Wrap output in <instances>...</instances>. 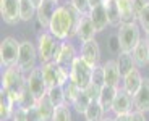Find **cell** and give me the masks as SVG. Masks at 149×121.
Wrapping results in <instances>:
<instances>
[{"instance_id": "1", "label": "cell", "mask_w": 149, "mask_h": 121, "mask_svg": "<svg viewBox=\"0 0 149 121\" xmlns=\"http://www.w3.org/2000/svg\"><path fill=\"white\" fill-rule=\"evenodd\" d=\"M81 18H83L81 13L71 3L67 2V3L60 5L57 8L47 31L60 42L70 40L71 37H76V31H78V24L81 21Z\"/></svg>"}, {"instance_id": "2", "label": "cell", "mask_w": 149, "mask_h": 121, "mask_svg": "<svg viewBox=\"0 0 149 121\" xmlns=\"http://www.w3.org/2000/svg\"><path fill=\"white\" fill-rule=\"evenodd\" d=\"M117 29H118L117 37H118L120 52L131 53L141 40V26L138 24V21H130V23H122Z\"/></svg>"}, {"instance_id": "3", "label": "cell", "mask_w": 149, "mask_h": 121, "mask_svg": "<svg viewBox=\"0 0 149 121\" xmlns=\"http://www.w3.org/2000/svg\"><path fill=\"white\" fill-rule=\"evenodd\" d=\"M24 86H26V77H24V73L18 68V65L5 68L3 74H2V89H5L10 94L15 103H18V97L24 89Z\"/></svg>"}, {"instance_id": "4", "label": "cell", "mask_w": 149, "mask_h": 121, "mask_svg": "<svg viewBox=\"0 0 149 121\" xmlns=\"http://www.w3.org/2000/svg\"><path fill=\"white\" fill-rule=\"evenodd\" d=\"M19 44L15 37H5L0 44V65L2 68H10L15 66L18 63V57H19Z\"/></svg>"}, {"instance_id": "5", "label": "cell", "mask_w": 149, "mask_h": 121, "mask_svg": "<svg viewBox=\"0 0 149 121\" xmlns=\"http://www.w3.org/2000/svg\"><path fill=\"white\" fill-rule=\"evenodd\" d=\"M93 66L89 63H86L81 57H76V60L73 62L70 68V77L78 84L79 89L84 91L88 86L91 84V77H93Z\"/></svg>"}, {"instance_id": "6", "label": "cell", "mask_w": 149, "mask_h": 121, "mask_svg": "<svg viewBox=\"0 0 149 121\" xmlns=\"http://www.w3.org/2000/svg\"><path fill=\"white\" fill-rule=\"evenodd\" d=\"M39 58L37 55V47L31 40H23L19 44V57H18V68L23 73L29 74L36 68V60Z\"/></svg>"}, {"instance_id": "7", "label": "cell", "mask_w": 149, "mask_h": 121, "mask_svg": "<svg viewBox=\"0 0 149 121\" xmlns=\"http://www.w3.org/2000/svg\"><path fill=\"white\" fill-rule=\"evenodd\" d=\"M41 68H42V74H44V79H45L49 87L63 86L67 82V79L70 77V71L62 68L60 65H57L55 62L42 63Z\"/></svg>"}, {"instance_id": "8", "label": "cell", "mask_w": 149, "mask_h": 121, "mask_svg": "<svg viewBox=\"0 0 149 121\" xmlns=\"http://www.w3.org/2000/svg\"><path fill=\"white\" fill-rule=\"evenodd\" d=\"M58 42L60 40H57L49 31H44L37 36V55L41 60V65L54 62V52H55V47Z\"/></svg>"}, {"instance_id": "9", "label": "cell", "mask_w": 149, "mask_h": 121, "mask_svg": "<svg viewBox=\"0 0 149 121\" xmlns=\"http://www.w3.org/2000/svg\"><path fill=\"white\" fill-rule=\"evenodd\" d=\"M76 48L71 44L70 40H63V42H58L55 47V52H54V62L57 65H60L62 68L70 71L73 62L76 60Z\"/></svg>"}, {"instance_id": "10", "label": "cell", "mask_w": 149, "mask_h": 121, "mask_svg": "<svg viewBox=\"0 0 149 121\" xmlns=\"http://www.w3.org/2000/svg\"><path fill=\"white\" fill-rule=\"evenodd\" d=\"M26 84L29 87V91L33 92V95L36 99H41L42 95H45L49 91V86L44 79V74H42V68L41 66H36L26 77Z\"/></svg>"}, {"instance_id": "11", "label": "cell", "mask_w": 149, "mask_h": 121, "mask_svg": "<svg viewBox=\"0 0 149 121\" xmlns=\"http://www.w3.org/2000/svg\"><path fill=\"white\" fill-rule=\"evenodd\" d=\"M2 19L8 26H15L21 21L19 18V0H0Z\"/></svg>"}, {"instance_id": "12", "label": "cell", "mask_w": 149, "mask_h": 121, "mask_svg": "<svg viewBox=\"0 0 149 121\" xmlns=\"http://www.w3.org/2000/svg\"><path fill=\"white\" fill-rule=\"evenodd\" d=\"M133 110H134L133 95H130L123 87H118L115 100H113V105H112V113H115V116H117V115H128Z\"/></svg>"}, {"instance_id": "13", "label": "cell", "mask_w": 149, "mask_h": 121, "mask_svg": "<svg viewBox=\"0 0 149 121\" xmlns=\"http://www.w3.org/2000/svg\"><path fill=\"white\" fill-rule=\"evenodd\" d=\"M58 7H60L58 2H55V0H44V2L37 7L36 21L41 23L42 28H44L45 31L49 29V24H50V21H52V16H54V13L57 11Z\"/></svg>"}, {"instance_id": "14", "label": "cell", "mask_w": 149, "mask_h": 121, "mask_svg": "<svg viewBox=\"0 0 149 121\" xmlns=\"http://www.w3.org/2000/svg\"><path fill=\"white\" fill-rule=\"evenodd\" d=\"M79 57H81L86 63H89L93 68L99 65V62H101V47L97 44V40L94 39V40H89V42L81 44Z\"/></svg>"}, {"instance_id": "15", "label": "cell", "mask_w": 149, "mask_h": 121, "mask_svg": "<svg viewBox=\"0 0 149 121\" xmlns=\"http://www.w3.org/2000/svg\"><path fill=\"white\" fill-rule=\"evenodd\" d=\"M133 106L134 110L148 113L149 111V77H143L141 87L133 95Z\"/></svg>"}, {"instance_id": "16", "label": "cell", "mask_w": 149, "mask_h": 121, "mask_svg": "<svg viewBox=\"0 0 149 121\" xmlns=\"http://www.w3.org/2000/svg\"><path fill=\"white\" fill-rule=\"evenodd\" d=\"M96 29H94V24L91 21L89 15H83L81 21L78 24V31H76V39L84 44V42H89V40L96 39Z\"/></svg>"}, {"instance_id": "17", "label": "cell", "mask_w": 149, "mask_h": 121, "mask_svg": "<svg viewBox=\"0 0 149 121\" xmlns=\"http://www.w3.org/2000/svg\"><path fill=\"white\" fill-rule=\"evenodd\" d=\"M89 18L94 24V29L96 32H102L109 26V16H107V10H105V5H97L93 7L89 11Z\"/></svg>"}, {"instance_id": "18", "label": "cell", "mask_w": 149, "mask_h": 121, "mask_svg": "<svg viewBox=\"0 0 149 121\" xmlns=\"http://www.w3.org/2000/svg\"><path fill=\"white\" fill-rule=\"evenodd\" d=\"M104 68V77H105V86H112V87H120V71L117 68L115 60H107L102 65Z\"/></svg>"}, {"instance_id": "19", "label": "cell", "mask_w": 149, "mask_h": 121, "mask_svg": "<svg viewBox=\"0 0 149 121\" xmlns=\"http://www.w3.org/2000/svg\"><path fill=\"white\" fill-rule=\"evenodd\" d=\"M131 55H133L136 68H144V66H148V58H149V44H148V40L146 39L139 40V44L134 47V50L131 52Z\"/></svg>"}, {"instance_id": "20", "label": "cell", "mask_w": 149, "mask_h": 121, "mask_svg": "<svg viewBox=\"0 0 149 121\" xmlns=\"http://www.w3.org/2000/svg\"><path fill=\"white\" fill-rule=\"evenodd\" d=\"M115 63H117V68H118L122 77H125L127 74H130L131 71L136 70V65H134V60H133V55H131V53L120 52L115 58Z\"/></svg>"}, {"instance_id": "21", "label": "cell", "mask_w": 149, "mask_h": 121, "mask_svg": "<svg viewBox=\"0 0 149 121\" xmlns=\"http://www.w3.org/2000/svg\"><path fill=\"white\" fill-rule=\"evenodd\" d=\"M122 79H123L122 87L125 89L130 95H134V94L138 92V89L141 87V82H143V76H141V73H139L138 68H136L134 71H131L130 74H127L125 77H122Z\"/></svg>"}, {"instance_id": "22", "label": "cell", "mask_w": 149, "mask_h": 121, "mask_svg": "<svg viewBox=\"0 0 149 121\" xmlns=\"http://www.w3.org/2000/svg\"><path fill=\"white\" fill-rule=\"evenodd\" d=\"M105 10H107V16H109V26L112 28H118L122 24V15H120V8L117 0H104Z\"/></svg>"}, {"instance_id": "23", "label": "cell", "mask_w": 149, "mask_h": 121, "mask_svg": "<svg viewBox=\"0 0 149 121\" xmlns=\"http://www.w3.org/2000/svg\"><path fill=\"white\" fill-rule=\"evenodd\" d=\"M117 91L118 87H112V86H104L101 91V97L97 102L102 105L105 113L112 111V105H113V100H115V95H117Z\"/></svg>"}, {"instance_id": "24", "label": "cell", "mask_w": 149, "mask_h": 121, "mask_svg": "<svg viewBox=\"0 0 149 121\" xmlns=\"http://www.w3.org/2000/svg\"><path fill=\"white\" fill-rule=\"evenodd\" d=\"M37 110H39V113L42 116V121H52L54 113H55V106L50 102L47 94L42 95L41 99H37Z\"/></svg>"}, {"instance_id": "25", "label": "cell", "mask_w": 149, "mask_h": 121, "mask_svg": "<svg viewBox=\"0 0 149 121\" xmlns=\"http://www.w3.org/2000/svg\"><path fill=\"white\" fill-rule=\"evenodd\" d=\"M120 8V15H122V23H130L136 21V13L133 8V0H117Z\"/></svg>"}, {"instance_id": "26", "label": "cell", "mask_w": 149, "mask_h": 121, "mask_svg": "<svg viewBox=\"0 0 149 121\" xmlns=\"http://www.w3.org/2000/svg\"><path fill=\"white\" fill-rule=\"evenodd\" d=\"M37 7L31 0H19V18L21 21H33L36 18Z\"/></svg>"}, {"instance_id": "27", "label": "cell", "mask_w": 149, "mask_h": 121, "mask_svg": "<svg viewBox=\"0 0 149 121\" xmlns=\"http://www.w3.org/2000/svg\"><path fill=\"white\" fill-rule=\"evenodd\" d=\"M34 105H37V99L33 95V92L29 91V87H28V84H26L24 89L21 91V94H19V97H18L16 106L21 108V110H28V108H31V106H34Z\"/></svg>"}, {"instance_id": "28", "label": "cell", "mask_w": 149, "mask_h": 121, "mask_svg": "<svg viewBox=\"0 0 149 121\" xmlns=\"http://www.w3.org/2000/svg\"><path fill=\"white\" fill-rule=\"evenodd\" d=\"M105 116V111L102 108V105L97 100H93L89 105V108L84 113V120L86 121H102Z\"/></svg>"}, {"instance_id": "29", "label": "cell", "mask_w": 149, "mask_h": 121, "mask_svg": "<svg viewBox=\"0 0 149 121\" xmlns=\"http://www.w3.org/2000/svg\"><path fill=\"white\" fill-rule=\"evenodd\" d=\"M63 94H65V102H67V105H71V103L74 102V99L78 97V94L83 91V89H79L78 87V84L74 82L71 77H68L67 79V82H65L63 86Z\"/></svg>"}, {"instance_id": "30", "label": "cell", "mask_w": 149, "mask_h": 121, "mask_svg": "<svg viewBox=\"0 0 149 121\" xmlns=\"http://www.w3.org/2000/svg\"><path fill=\"white\" fill-rule=\"evenodd\" d=\"M91 102H93V100H91V97H89V95H88V92H86V91H81V92L78 94V97L74 99V102L71 103V105H73V108H74V111H76V113L84 115V113H86V110L89 108Z\"/></svg>"}, {"instance_id": "31", "label": "cell", "mask_w": 149, "mask_h": 121, "mask_svg": "<svg viewBox=\"0 0 149 121\" xmlns=\"http://www.w3.org/2000/svg\"><path fill=\"white\" fill-rule=\"evenodd\" d=\"M47 95L50 99V102L54 103V106H62V105H67L65 102V94H63V87L62 86H54V87H49L47 91Z\"/></svg>"}, {"instance_id": "32", "label": "cell", "mask_w": 149, "mask_h": 121, "mask_svg": "<svg viewBox=\"0 0 149 121\" xmlns=\"http://www.w3.org/2000/svg\"><path fill=\"white\" fill-rule=\"evenodd\" d=\"M91 84L97 86V87H101V89L105 86L104 68H102V65H97V66H94V70H93V77H91Z\"/></svg>"}, {"instance_id": "33", "label": "cell", "mask_w": 149, "mask_h": 121, "mask_svg": "<svg viewBox=\"0 0 149 121\" xmlns=\"http://www.w3.org/2000/svg\"><path fill=\"white\" fill-rule=\"evenodd\" d=\"M52 121H71V111L68 105H62L55 108Z\"/></svg>"}, {"instance_id": "34", "label": "cell", "mask_w": 149, "mask_h": 121, "mask_svg": "<svg viewBox=\"0 0 149 121\" xmlns=\"http://www.w3.org/2000/svg\"><path fill=\"white\" fill-rule=\"evenodd\" d=\"M70 3L73 5L81 15H89V11H91L89 0H70Z\"/></svg>"}, {"instance_id": "35", "label": "cell", "mask_w": 149, "mask_h": 121, "mask_svg": "<svg viewBox=\"0 0 149 121\" xmlns=\"http://www.w3.org/2000/svg\"><path fill=\"white\" fill-rule=\"evenodd\" d=\"M138 24L141 26V29L149 32V5H146L141 10V13L138 15Z\"/></svg>"}, {"instance_id": "36", "label": "cell", "mask_w": 149, "mask_h": 121, "mask_svg": "<svg viewBox=\"0 0 149 121\" xmlns=\"http://www.w3.org/2000/svg\"><path fill=\"white\" fill-rule=\"evenodd\" d=\"M26 120L28 121H42V116L39 113V110H37V105H34L26 110Z\"/></svg>"}, {"instance_id": "37", "label": "cell", "mask_w": 149, "mask_h": 121, "mask_svg": "<svg viewBox=\"0 0 149 121\" xmlns=\"http://www.w3.org/2000/svg\"><path fill=\"white\" fill-rule=\"evenodd\" d=\"M86 92H88V95L91 97V100H99V97H101V91L102 89L101 87H97V86H94V84H89L88 87L84 89Z\"/></svg>"}, {"instance_id": "38", "label": "cell", "mask_w": 149, "mask_h": 121, "mask_svg": "<svg viewBox=\"0 0 149 121\" xmlns=\"http://www.w3.org/2000/svg\"><path fill=\"white\" fill-rule=\"evenodd\" d=\"M109 50H110L112 53H115V55L120 53V44H118V37H117V34L110 36V39H109Z\"/></svg>"}, {"instance_id": "39", "label": "cell", "mask_w": 149, "mask_h": 121, "mask_svg": "<svg viewBox=\"0 0 149 121\" xmlns=\"http://www.w3.org/2000/svg\"><path fill=\"white\" fill-rule=\"evenodd\" d=\"M149 5V0H133V8H134V13H136V21H138V15L141 13V10Z\"/></svg>"}, {"instance_id": "40", "label": "cell", "mask_w": 149, "mask_h": 121, "mask_svg": "<svg viewBox=\"0 0 149 121\" xmlns=\"http://www.w3.org/2000/svg\"><path fill=\"white\" fill-rule=\"evenodd\" d=\"M11 121H28L26 120V110H21V108H16Z\"/></svg>"}, {"instance_id": "41", "label": "cell", "mask_w": 149, "mask_h": 121, "mask_svg": "<svg viewBox=\"0 0 149 121\" xmlns=\"http://www.w3.org/2000/svg\"><path fill=\"white\" fill-rule=\"evenodd\" d=\"M130 118L131 121H148L146 120V113H143V111H138V110H133L130 113Z\"/></svg>"}, {"instance_id": "42", "label": "cell", "mask_w": 149, "mask_h": 121, "mask_svg": "<svg viewBox=\"0 0 149 121\" xmlns=\"http://www.w3.org/2000/svg\"><path fill=\"white\" fill-rule=\"evenodd\" d=\"M115 121H131L130 113H128V115H117V116H115Z\"/></svg>"}, {"instance_id": "43", "label": "cell", "mask_w": 149, "mask_h": 121, "mask_svg": "<svg viewBox=\"0 0 149 121\" xmlns=\"http://www.w3.org/2000/svg\"><path fill=\"white\" fill-rule=\"evenodd\" d=\"M89 3H91V8H93V7H97V5H102L104 0H89Z\"/></svg>"}, {"instance_id": "44", "label": "cell", "mask_w": 149, "mask_h": 121, "mask_svg": "<svg viewBox=\"0 0 149 121\" xmlns=\"http://www.w3.org/2000/svg\"><path fill=\"white\" fill-rule=\"evenodd\" d=\"M31 2H33V3L36 5V7H39V5H41L42 2H44V0H31Z\"/></svg>"}, {"instance_id": "45", "label": "cell", "mask_w": 149, "mask_h": 121, "mask_svg": "<svg viewBox=\"0 0 149 121\" xmlns=\"http://www.w3.org/2000/svg\"><path fill=\"white\" fill-rule=\"evenodd\" d=\"M102 121H115V118H110V116H104Z\"/></svg>"}, {"instance_id": "46", "label": "cell", "mask_w": 149, "mask_h": 121, "mask_svg": "<svg viewBox=\"0 0 149 121\" xmlns=\"http://www.w3.org/2000/svg\"><path fill=\"white\" fill-rule=\"evenodd\" d=\"M146 40H148V44H149V32H146Z\"/></svg>"}, {"instance_id": "47", "label": "cell", "mask_w": 149, "mask_h": 121, "mask_svg": "<svg viewBox=\"0 0 149 121\" xmlns=\"http://www.w3.org/2000/svg\"><path fill=\"white\" fill-rule=\"evenodd\" d=\"M148 66H149V58H148Z\"/></svg>"}, {"instance_id": "48", "label": "cell", "mask_w": 149, "mask_h": 121, "mask_svg": "<svg viewBox=\"0 0 149 121\" xmlns=\"http://www.w3.org/2000/svg\"><path fill=\"white\" fill-rule=\"evenodd\" d=\"M55 2H58V0H55Z\"/></svg>"}]
</instances>
